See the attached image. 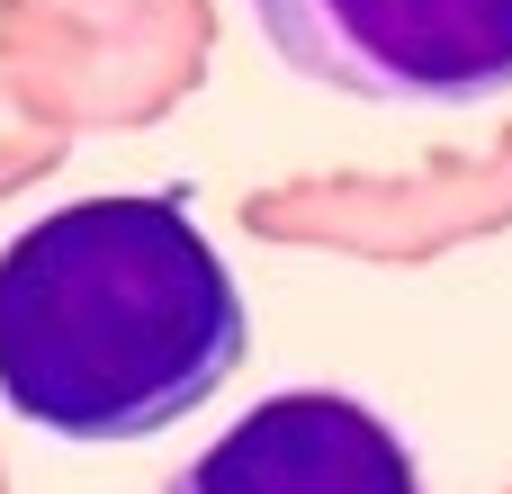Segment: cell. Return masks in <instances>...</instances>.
<instances>
[{"mask_svg": "<svg viewBox=\"0 0 512 494\" xmlns=\"http://www.w3.org/2000/svg\"><path fill=\"white\" fill-rule=\"evenodd\" d=\"M261 45L333 99L486 108L512 90V0H252Z\"/></svg>", "mask_w": 512, "mask_h": 494, "instance_id": "2", "label": "cell"}, {"mask_svg": "<svg viewBox=\"0 0 512 494\" xmlns=\"http://www.w3.org/2000/svg\"><path fill=\"white\" fill-rule=\"evenodd\" d=\"M243 351V279L180 198L90 189L0 243V405L45 441H153L189 423Z\"/></svg>", "mask_w": 512, "mask_h": 494, "instance_id": "1", "label": "cell"}, {"mask_svg": "<svg viewBox=\"0 0 512 494\" xmlns=\"http://www.w3.org/2000/svg\"><path fill=\"white\" fill-rule=\"evenodd\" d=\"M162 494H423L405 432L342 387H279L234 414Z\"/></svg>", "mask_w": 512, "mask_h": 494, "instance_id": "3", "label": "cell"}]
</instances>
